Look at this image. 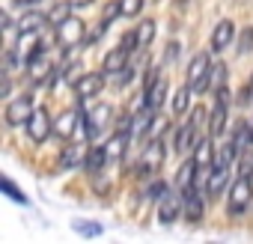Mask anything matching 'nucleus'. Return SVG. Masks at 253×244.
Instances as JSON below:
<instances>
[{
    "label": "nucleus",
    "instance_id": "nucleus-1",
    "mask_svg": "<svg viewBox=\"0 0 253 244\" xmlns=\"http://www.w3.org/2000/svg\"><path fill=\"white\" fill-rule=\"evenodd\" d=\"M86 27H84V21L81 18H72V15H66L60 24H57V30H54V39H57V45L63 48V51H72L75 45H81L84 39H86V33H84Z\"/></svg>",
    "mask_w": 253,
    "mask_h": 244
},
{
    "label": "nucleus",
    "instance_id": "nucleus-2",
    "mask_svg": "<svg viewBox=\"0 0 253 244\" xmlns=\"http://www.w3.org/2000/svg\"><path fill=\"white\" fill-rule=\"evenodd\" d=\"M250 197H253V179H247V176H238L232 185H229V197H226V211L235 217V214H241L244 208H247V203H250Z\"/></svg>",
    "mask_w": 253,
    "mask_h": 244
},
{
    "label": "nucleus",
    "instance_id": "nucleus-3",
    "mask_svg": "<svg viewBox=\"0 0 253 244\" xmlns=\"http://www.w3.org/2000/svg\"><path fill=\"white\" fill-rule=\"evenodd\" d=\"M33 113H36L33 98H30V95H18V98H12V101L6 104L3 119H6V125H9V128H21V125H27V122H30Z\"/></svg>",
    "mask_w": 253,
    "mask_h": 244
},
{
    "label": "nucleus",
    "instance_id": "nucleus-4",
    "mask_svg": "<svg viewBox=\"0 0 253 244\" xmlns=\"http://www.w3.org/2000/svg\"><path fill=\"white\" fill-rule=\"evenodd\" d=\"M209 72H211V57L209 54H197L188 66V83L194 92H206L211 83H209Z\"/></svg>",
    "mask_w": 253,
    "mask_h": 244
},
{
    "label": "nucleus",
    "instance_id": "nucleus-5",
    "mask_svg": "<svg viewBox=\"0 0 253 244\" xmlns=\"http://www.w3.org/2000/svg\"><path fill=\"white\" fill-rule=\"evenodd\" d=\"M104 69L101 72H86V75H81V78H75V95L81 98V101H86V98H95L101 89H104Z\"/></svg>",
    "mask_w": 253,
    "mask_h": 244
},
{
    "label": "nucleus",
    "instance_id": "nucleus-6",
    "mask_svg": "<svg viewBox=\"0 0 253 244\" xmlns=\"http://www.w3.org/2000/svg\"><path fill=\"white\" fill-rule=\"evenodd\" d=\"M24 128H27V134H30L33 143H45L48 134H54V122H51V116H48L45 110H36Z\"/></svg>",
    "mask_w": 253,
    "mask_h": 244
},
{
    "label": "nucleus",
    "instance_id": "nucleus-7",
    "mask_svg": "<svg viewBox=\"0 0 253 244\" xmlns=\"http://www.w3.org/2000/svg\"><path fill=\"white\" fill-rule=\"evenodd\" d=\"M164 161V143L161 140H152L146 149H143V158H140V167H137V176H149L152 170H158Z\"/></svg>",
    "mask_w": 253,
    "mask_h": 244
},
{
    "label": "nucleus",
    "instance_id": "nucleus-8",
    "mask_svg": "<svg viewBox=\"0 0 253 244\" xmlns=\"http://www.w3.org/2000/svg\"><path fill=\"white\" fill-rule=\"evenodd\" d=\"M197 122L194 119H188L185 125H179V131H176V140H173V149L179 152V155H185V152H191L194 149V143H197Z\"/></svg>",
    "mask_w": 253,
    "mask_h": 244
},
{
    "label": "nucleus",
    "instance_id": "nucleus-9",
    "mask_svg": "<svg viewBox=\"0 0 253 244\" xmlns=\"http://www.w3.org/2000/svg\"><path fill=\"white\" fill-rule=\"evenodd\" d=\"M128 57H131V51L125 48L122 42H119L113 51H107V54H104V63H101V69H104L107 75H116V72H122L125 66H128Z\"/></svg>",
    "mask_w": 253,
    "mask_h": 244
},
{
    "label": "nucleus",
    "instance_id": "nucleus-10",
    "mask_svg": "<svg viewBox=\"0 0 253 244\" xmlns=\"http://www.w3.org/2000/svg\"><path fill=\"white\" fill-rule=\"evenodd\" d=\"M229 182V167H220V164H211L209 170V179H206V197H220L223 188Z\"/></svg>",
    "mask_w": 253,
    "mask_h": 244
},
{
    "label": "nucleus",
    "instance_id": "nucleus-11",
    "mask_svg": "<svg viewBox=\"0 0 253 244\" xmlns=\"http://www.w3.org/2000/svg\"><path fill=\"white\" fill-rule=\"evenodd\" d=\"M232 39H235V24H232V21H217L214 30H211L209 45H211V51H223Z\"/></svg>",
    "mask_w": 253,
    "mask_h": 244
},
{
    "label": "nucleus",
    "instance_id": "nucleus-12",
    "mask_svg": "<svg viewBox=\"0 0 253 244\" xmlns=\"http://www.w3.org/2000/svg\"><path fill=\"white\" fill-rule=\"evenodd\" d=\"M214 137L209 134V137H203V140H197L194 143V149H191V158L200 164V167H211L214 164V155H217V149H214V143H211Z\"/></svg>",
    "mask_w": 253,
    "mask_h": 244
},
{
    "label": "nucleus",
    "instance_id": "nucleus-13",
    "mask_svg": "<svg viewBox=\"0 0 253 244\" xmlns=\"http://www.w3.org/2000/svg\"><path fill=\"white\" fill-rule=\"evenodd\" d=\"M226 122H229V104L214 101V110L209 113V134L211 137H220L226 131Z\"/></svg>",
    "mask_w": 253,
    "mask_h": 244
},
{
    "label": "nucleus",
    "instance_id": "nucleus-14",
    "mask_svg": "<svg viewBox=\"0 0 253 244\" xmlns=\"http://www.w3.org/2000/svg\"><path fill=\"white\" fill-rule=\"evenodd\" d=\"M45 21H48V15H42V12H24L15 27H18V33H24V36H36V33L45 27Z\"/></svg>",
    "mask_w": 253,
    "mask_h": 244
},
{
    "label": "nucleus",
    "instance_id": "nucleus-15",
    "mask_svg": "<svg viewBox=\"0 0 253 244\" xmlns=\"http://www.w3.org/2000/svg\"><path fill=\"white\" fill-rule=\"evenodd\" d=\"M182 203H185V200H179L176 194H167V197L161 200V205H158V220H161V223H173V220L179 217V211H182Z\"/></svg>",
    "mask_w": 253,
    "mask_h": 244
},
{
    "label": "nucleus",
    "instance_id": "nucleus-16",
    "mask_svg": "<svg viewBox=\"0 0 253 244\" xmlns=\"http://www.w3.org/2000/svg\"><path fill=\"white\" fill-rule=\"evenodd\" d=\"M27 72H30V78H33L36 83H51V63L45 60V54H42V57H33V60L27 63Z\"/></svg>",
    "mask_w": 253,
    "mask_h": 244
},
{
    "label": "nucleus",
    "instance_id": "nucleus-17",
    "mask_svg": "<svg viewBox=\"0 0 253 244\" xmlns=\"http://www.w3.org/2000/svg\"><path fill=\"white\" fill-rule=\"evenodd\" d=\"M110 155H107V149L104 146H92V149H86V158H84V170L86 173H101V167H104V161H107Z\"/></svg>",
    "mask_w": 253,
    "mask_h": 244
},
{
    "label": "nucleus",
    "instance_id": "nucleus-18",
    "mask_svg": "<svg viewBox=\"0 0 253 244\" xmlns=\"http://www.w3.org/2000/svg\"><path fill=\"white\" fill-rule=\"evenodd\" d=\"M238 152H244V149H250V143H253V128H250V122H238V125L232 128V140H229Z\"/></svg>",
    "mask_w": 253,
    "mask_h": 244
},
{
    "label": "nucleus",
    "instance_id": "nucleus-19",
    "mask_svg": "<svg viewBox=\"0 0 253 244\" xmlns=\"http://www.w3.org/2000/svg\"><path fill=\"white\" fill-rule=\"evenodd\" d=\"M75 128H78V113H72V110H66V113L54 122V134L63 137V140H69V137L75 134Z\"/></svg>",
    "mask_w": 253,
    "mask_h": 244
},
{
    "label": "nucleus",
    "instance_id": "nucleus-20",
    "mask_svg": "<svg viewBox=\"0 0 253 244\" xmlns=\"http://www.w3.org/2000/svg\"><path fill=\"white\" fill-rule=\"evenodd\" d=\"M164 98H167V83H164V81L158 78V81H155V83H152V86L146 89V107H149V110L155 113V110H158V107L164 104Z\"/></svg>",
    "mask_w": 253,
    "mask_h": 244
},
{
    "label": "nucleus",
    "instance_id": "nucleus-21",
    "mask_svg": "<svg viewBox=\"0 0 253 244\" xmlns=\"http://www.w3.org/2000/svg\"><path fill=\"white\" fill-rule=\"evenodd\" d=\"M107 116H110V107H107V104H101L95 113H89V116H86V125H89L86 131H89V137H95V134L101 131V125L107 122Z\"/></svg>",
    "mask_w": 253,
    "mask_h": 244
},
{
    "label": "nucleus",
    "instance_id": "nucleus-22",
    "mask_svg": "<svg viewBox=\"0 0 253 244\" xmlns=\"http://www.w3.org/2000/svg\"><path fill=\"white\" fill-rule=\"evenodd\" d=\"M84 158H86V149H81V146H66L63 155H60V164H63V167H78V164H84Z\"/></svg>",
    "mask_w": 253,
    "mask_h": 244
},
{
    "label": "nucleus",
    "instance_id": "nucleus-23",
    "mask_svg": "<svg viewBox=\"0 0 253 244\" xmlns=\"http://www.w3.org/2000/svg\"><path fill=\"white\" fill-rule=\"evenodd\" d=\"M197 170H200V164L191 158V161H185L182 164V170H179V176H176V185L179 188H188V185H194V179H197Z\"/></svg>",
    "mask_w": 253,
    "mask_h": 244
},
{
    "label": "nucleus",
    "instance_id": "nucleus-24",
    "mask_svg": "<svg viewBox=\"0 0 253 244\" xmlns=\"http://www.w3.org/2000/svg\"><path fill=\"white\" fill-rule=\"evenodd\" d=\"M191 95H194L191 83H185L182 89H176V95H173V113H185L191 107Z\"/></svg>",
    "mask_w": 253,
    "mask_h": 244
},
{
    "label": "nucleus",
    "instance_id": "nucleus-25",
    "mask_svg": "<svg viewBox=\"0 0 253 244\" xmlns=\"http://www.w3.org/2000/svg\"><path fill=\"white\" fill-rule=\"evenodd\" d=\"M0 191H3V194H9V200L12 203H18V205H27V194L12 182V179H0Z\"/></svg>",
    "mask_w": 253,
    "mask_h": 244
},
{
    "label": "nucleus",
    "instance_id": "nucleus-26",
    "mask_svg": "<svg viewBox=\"0 0 253 244\" xmlns=\"http://www.w3.org/2000/svg\"><path fill=\"white\" fill-rule=\"evenodd\" d=\"M134 33H137L140 48H146V45L155 39V21H152V18H143V24H137V27H134Z\"/></svg>",
    "mask_w": 253,
    "mask_h": 244
},
{
    "label": "nucleus",
    "instance_id": "nucleus-27",
    "mask_svg": "<svg viewBox=\"0 0 253 244\" xmlns=\"http://www.w3.org/2000/svg\"><path fill=\"white\" fill-rule=\"evenodd\" d=\"M125 143H128V134H119V131H116L104 149H107V155H110V158H122V155H125Z\"/></svg>",
    "mask_w": 253,
    "mask_h": 244
},
{
    "label": "nucleus",
    "instance_id": "nucleus-28",
    "mask_svg": "<svg viewBox=\"0 0 253 244\" xmlns=\"http://www.w3.org/2000/svg\"><path fill=\"white\" fill-rule=\"evenodd\" d=\"M241 152L232 146V143H226V146H220L217 149V155H214V164H220V167H232V161L238 158Z\"/></svg>",
    "mask_w": 253,
    "mask_h": 244
},
{
    "label": "nucleus",
    "instance_id": "nucleus-29",
    "mask_svg": "<svg viewBox=\"0 0 253 244\" xmlns=\"http://www.w3.org/2000/svg\"><path fill=\"white\" fill-rule=\"evenodd\" d=\"M209 83H211V89L226 86V66H223V63H214V66H211V72H209Z\"/></svg>",
    "mask_w": 253,
    "mask_h": 244
},
{
    "label": "nucleus",
    "instance_id": "nucleus-30",
    "mask_svg": "<svg viewBox=\"0 0 253 244\" xmlns=\"http://www.w3.org/2000/svg\"><path fill=\"white\" fill-rule=\"evenodd\" d=\"M238 176L253 179V149H244V152L238 155Z\"/></svg>",
    "mask_w": 253,
    "mask_h": 244
},
{
    "label": "nucleus",
    "instance_id": "nucleus-31",
    "mask_svg": "<svg viewBox=\"0 0 253 244\" xmlns=\"http://www.w3.org/2000/svg\"><path fill=\"white\" fill-rule=\"evenodd\" d=\"M122 15V3H119V0H110V3L104 6V12H101V24H113V18H119Z\"/></svg>",
    "mask_w": 253,
    "mask_h": 244
},
{
    "label": "nucleus",
    "instance_id": "nucleus-32",
    "mask_svg": "<svg viewBox=\"0 0 253 244\" xmlns=\"http://www.w3.org/2000/svg\"><path fill=\"white\" fill-rule=\"evenodd\" d=\"M122 3V15L125 18H134V15H140V9L146 6V0H119Z\"/></svg>",
    "mask_w": 253,
    "mask_h": 244
},
{
    "label": "nucleus",
    "instance_id": "nucleus-33",
    "mask_svg": "<svg viewBox=\"0 0 253 244\" xmlns=\"http://www.w3.org/2000/svg\"><path fill=\"white\" fill-rule=\"evenodd\" d=\"M167 194H170V185H167V182H152V185H149V191H146V197H149V200H164Z\"/></svg>",
    "mask_w": 253,
    "mask_h": 244
},
{
    "label": "nucleus",
    "instance_id": "nucleus-34",
    "mask_svg": "<svg viewBox=\"0 0 253 244\" xmlns=\"http://www.w3.org/2000/svg\"><path fill=\"white\" fill-rule=\"evenodd\" d=\"M131 75H134V72H131L128 66H125L122 72H116V75H113V86H125V83L131 81Z\"/></svg>",
    "mask_w": 253,
    "mask_h": 244
},
{
    "label": "nucleus",
    "instance_id": "nucleus-35",
    "mask_svg": "<svg viewBox=\"0 0 253 244\" xmlns=\"http://www.w3.org/2000/svg\"><path fill=\"white\" fill-rule=\"evenodd\" d=\"M214 98H217L220 104H232V92H229V86H220V89H214Z\"/></svg>",
    "mask_w": 253,
    "mask_h": 244
},
{
    "label": "nucleus",
    "instance_id": "nucleus-36",
    "mask_svg": "<svg viewBox=\"0 0 253 244\" xmlns=\"http://www.w3.org/2000/svg\"><path fill=\"white\" fill-rule=\"evenodd\" d=\"M92 0H69V6H89Z\"/></svg>",
    "mask_w": 253,
    "mask_h": 244
}]
</instances>
